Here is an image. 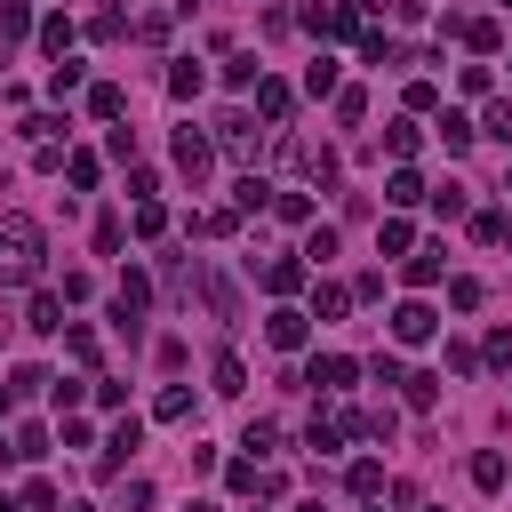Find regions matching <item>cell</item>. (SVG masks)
I'll return each instance as SVG.
<instances>
[{"label": "cell", "mask_w": 512, "mask_h": 512, "mask_svg": "<svg viewBox=\"0 0 512 512\" xmlns=\"http://www.w3.org/2000/svg\"><path fill=\"white\" fill-rule=\"evenodd\" d=\"M152 416H160V424H184V416H192V392H184V384H168V392L152 400Z\"/></svg>", "instance_id": "30"}, {"label": "cell", "mask_w": 512, "mask_h": 512, "mask_svg": "<svg viewBox=\"0 0 512 512\" xmlns=\"http://www.w3.org/2000/svg\"><path fill=\"white\" fill-rule=\"evenodd\" d=\"M128 224H136V240H160V232H168V208H160V200H136Z\"/></svg>", "instance_id": "29"}, {"label": "cell", "mask_w": 512, "mask_h": 512, "mask_svg": "<svg viewBox=\"0 0 512 512\" xmlns=\"http://www.w3.org/2000/svg\"><path fill=\"white\" fill-rule=\"evenodd\" d=\"M176 168L184 176H208V136L200 128H176Z\"/></svg>", "instance_id": "13"}, {"label": "cell", "mask_w": 512, "mask_h": 512, "mask_svg": "<svg viewBox=\"0 0 512 512\" xmlns=\"http://www.w3.org/2000/svg\"><path fill=\"white\" fill-rule=\"evenodd\" d=\"M64 512H96V504H64Z\"/></svg>", "instance_id": "51"}, {"label": "cell", "mask_w": 512, "mask_h": 512, "mask_svg": "<svg viewBox=\"0 0 512 512\" xmlns=\"http://www.w3.org/2000/svg\"><path fill=\"white\" fill-rule=\"evenodd\" d=\"M24 328H32V336H64V296H56V288H40V296H32V312H24Z\"/></svg>", "instance_id": "9"}, {"label": "cell", "mask_w": 512, "mask_h": 512, "mask_svg": "<svg viewBox=\"0 0 512 512\" xmlns=\"http://www.w3.org/2000/svg\"><path fill=\"white\" fill-rule=\"evenodd\" d=\"M344 488H352V496H376V488H384V464H376V456H360V464L344 472Z\"/></svg>", "instance_id": "31"}, {"label": "cell", "mask_w": 512, "mask_h": 512, "mask_svg": "<svg viewBox=\"0 0 512 512\" xmlns=\"http://www.w3.org/2000/svg\"><path fill=\"white\" fill-rule=\"evenodd\" d=\"M256 112H264V120L280 128V120L296 112V88H288V80H256Z\"/></svg>", "instance_id": "10"}, {"label": "cell", "mask_w": 512, "mask_h": 512, "mask_svg": "<svg viewBox=\"0 0 512 512\" xmlns=\"http://www.w3.org/2000/svg\"><path fill=\"white\" fill-rule=\"evenodd\" d=\"M304 272H312L304 256H272V264H264V288H272V296H296V288H304Z\"/></svg>", "instance_id": "12"}, {"label": "cell", "mask_w": 512, "mask_h": 512, "mask_svg": "<svg viewBox=\"0 0 512 512\" xmlns=\"http://www.w3.org/2000/svg\"><path fill=\"white\" fill-rule=\"evenodd\" d=\"M272 440H280V432H272V424H264V416H256V424H248V432H240V448H256V456H272Z\"/></svg>", "instance_id": "47"}, {"label": "cell", "mask_w": 512, "mask_h": 512, "mask_svg": "<svg viewBox=\"0 0 512 512\" xmlns=\"http://www.w3.org/2000/svg\"><path fill=\"white\" fill-rule=\"evenodd\" d=\"M8 408H16V384H0V416H8Z\"/></svg>", "instance_id": "50"}, {"label": "cell", "mask_w": 512, "mask_h": 512, "mask_svg": "<svg viewBox=\"0 0 512 512\" xmlns=\"http://www.w3.org/2000/svg\"><path fill=\"white\" fill-rule=\"evenodd\" d=\"M416 512H432V504H416Z\"/></svg>", "instance_id": "54"}, {"label": "cell", "mask_w": 512, "mask_h": 512, "mask_svg": "<svg viewBox=\"0 0 512 512\" xmlns=\"http://www.w3.org/2000/svg\"><path fill=\"white\" fill-rule=\"evenodd\" d=\"M200 232H208V240H232V232H240V216H232V208H208V216H200Z\"/></svg>", "instance_id": "42"}, {"label": "cell", "mask_w": 512, "mask_h": 512, "mask_svg": "<svg viewBox=\"0 0 512 512\" xmlns=\"http://www.w3.org/2000/svg\"><path fill=\"white\" fill-rule=\"evenodd\" d=\"M440 144H448V152H472V120H464V112H440Z\"/></svg>", "instance_id": "35"}, {"label": "cell", "mask_w": 512, "mask_h": 512, "mask_svg": "<svg viewBox=\"0 0 512 512\" xmlns=\"http://www.w3.org/2000/svg\"><path fill=\"white\" fill-rule=\"evenodd\" d=\"M64 352H72L80 368H96V328H64Z\"/></svg>", "instance_id": "40"}, {"label": "cell", "mask_w": 512, "mask_h": 512, "mask_svg": "<svg viewBox=\"0 0 512 512\" xmlns=\"http://www.w3.org/2000/svg\"><path fill=\"white\" fill-rule=\"evenodd\" d=\"M224 488H240V496H248V488H256V456H240V464H224Z\"/></svg>", "instance_id": "48"}, {"label": "cell", "mask_w": 512, "mask_h": 512, "mask_svg": "<svg viewBox=\"0 0 512 512\" xmlns=\"http://www.w3.org/2000/svg\"><path fill=\"white\" fill-rule=\"evenodd\" d=\"M352 376H360V360H344V352H320V360L304 368V384H320V392H344Z\"/></svg>", "instance_id": "7"}, {"label": "cell", "mask_w": 512, "mask_h": 512, "mask_svg": "<svg viewBox=\"0 0 512 512\" xmlns=\"http://www.w3.org/2000/svg\"><path fill=\"white\" fill-rule=\"evenodd\" d=\"M432 328H440V312H432V304H416V296L392 312V336H400V344H432Z\"/></svg>", "instance_id": "6"}, {"label": "cell", "mask_w": 512, "mask_h": 512, "mask_svg": "<svg viewBox=\"0 0 512 512\" xmlns=\"http://www.w3.org/2000/svg\"><path fill=\"white\" fill-rule=\"evenodd\" d=\"M24 512H56V488L48 480H24Z\"/></svg>", "instance_id": "49"}, {"label": "cell", "mask_w": 512, "mask_h": 512, "mask_svg": "<svg viewBox=\"0 0 512 512\" xmlns=\"http://www.w3.org/2000/svg\"><path fill=\"white\" fill-rule=\"evenodd\" d=\"M88 112H96V120H120V112H128V96H120L112 80H96V88H88Z\"/></svg>", "instance_id": "27"}, {"label": "cell", "mask_w": 512, "mask_h": 512, "mask_svg": "<svg viewBox=\"0 0 512 512\" xmlns=\"http://www.w3.org/2000/svg\"><path fill=\"white\" fill-rule=\"evenodd\" d=\"M80 72H88L80 56H56V72H48V96H72V88H80Z\"/></svg>", "instance_id": "33"}, {"label": "cell", "mask_w": 512, "mask_h": 512, "mask_svg": "<svg viewBox=\"0 0 512 512\" xmlns=\"http://www.w3.org/2000/svg\"><path fill=\"white\" fill-rule=\"evenodd\" d=\"M0 512H16V504H8V496H0Z\"/></svg>", "instance_id": "53"}, {"label": "cell", "mask_w": 512, "mask_h": 512, "mask_svg": "<svg viewBox=\"0 0 512 512\" xmlns=\"http://www.w3.org/2000/svg\"><path fill=\"white\" fill-rule=\"evenodd\" d=\"M216 144H224L232 160H248V152H256V128H248V112H224V120H216Z\"/></svg>", "instance_id": "11"}, {"label": "cell", "mask_w": 512, "mask_h": 512, "mask_svg": "<svg viewBox=\"0 0 512 512\" xmlns=\"http://www.w3.org/2000/svg\"><path fill=\"white\" fill-rule=\"evenodd\" d=\"M344 312H352V288L344 280H320L312 288V320H344Z\"/></svg>", "instance_id": "16"}, {"label": "cell", "mask_w": 512, "mask_h": 512, "mask_svg": "<svg viewBox=\"0 0 512 512\" xmlns=\"http://www.w3.org/2000/svg\"><path fill=\"white\" fill-rule=\"evenodd\" d=\"M448 304H456V312H472V304H480V280H472V272H464V280H448Z\"/></svg>", "instance_id": "46"}, {"label": "cell", "mask_w": 512, "mask_h": 512, "mask_svg": "<svg viewBox=\"0 0 512 512\" xmlns=\"http://www.w3.org/2000/svg\"><path fill=\"white\" fill-rule=\"evenodd\" d=\"M72 48V16H40V56H64Z\"/></svg>", "instance_id": "26"}, {"label": "cell", "mask_w": 512, "mask_h": 512, "mask_svg": "<svg viewBox=\"0 0 512 512\" xmlns=\"http://www.w3.org/2000/svg\"><path fill=\"white\" fill-rule=\"evenodd\" d=\"M48 400H56V416H72V408L88 400V384H56V376H48Z\"/></svg>", "instance_id": "45"}, {"label": "cell", "mask_w": 512, "mask_h": 512, "mask_svg": "<svg viewBox=\"0 0 512 512\" xmlns=\"http://www.w3.org/2000/svg\"><path fill=\"white\" fill-rule=\"evenodd\" d=\"M304 96H336V64H328V56L304 64Z\"/></svg>", "instance_id": "34"}, {"label": "cell", "mask_w": 512, "mask_h": 512, "mask_svg": "<svg viewBox=\"0 0 512 512\" xmlns=\"http://www.w3.org/2000/svg\"><path fill=\"white\" fill-rule=\"evenodd\" d=\"M304 336H312V312H296V304H272L264 312V344L272 352H304Z\"/></svg>", "instance_id": "4"}, {"label": "cell", "mask_w": 512, "mask_h": 512, "mask_svg": "<svg viewBox=\"0 0 512 512\" xmlns=\"http://www.w3.org/2000/svg\"><path fill=\"white\" fill-rule=\"evenodd\" d=\"M256 208H272V184L264 176H240L232 184V216H256Z\"/></svg>", "instance_id": "18"}, {"label": "cell", "mask_w": 512, "mask_h": 512, "mask_svg": "<svg viewBox=\"0 0 512 512\" xmlns=\"http://www.w3.org/2000/svg\"><path fill=\"white\" fill-rule=\"evenodd\" d=\"M472 136H496V144H504V152H512V104H488V112H480V128H472Z\"/></svg>", "instance_id": "32"}, {"label": "cell", "mask_w": 512, "mask_h": 512, "mask_svg": "<svg viewBox=\"0 0 512 512\" xmlns=\"http://www.w3.org/2000/svg\"><path fill=\"white\" fill-rule=\"evenodd\" d=\"M456 40H464L472 56H496V40H504V32H496V16H472V24H456Z\"/></svg>", "instance_id": "17"}, {"label": "cell", "mask_w": 512, "mask_h": 512, "mask_svg": "<svg viewBox=\"0 0 512 512\" xmlns=\"http://www.w3.org/2000/svg\"><path fill=\"white\" fill-rule=\"evenodd\" d=\"M40 248H48V240H40V224L8 208V216H0V288H24V280H40Z\"/></svg>", "instance_id": "1"}, {"label": "cell", "mask_w": 512, "mask_h": 512, "mask_svg": "<svg viewBox=\"0 0 512 512\" xmlns=\"http://www.w3.org/2000/svg\"><path fill=\"white\" fill-rule=\"evenodd\" d=\"M296 24H304V32H320V40H360V8H352V0H336V8H320V0H312Z\"/></svg>", "instance_id": "3"}, {"label": "cell", "mask_w": 512, "mask_h": 512, "mask_svg": "<svg viewBox=\"0 0 512 512\" xmlns=\"http://www.w3.org/2000/svg\"><path fill=\"white\" fill-rule=\"evenodd\" d=\"M208 376H216V392H224V400H232V392H248V368H240V352H216V368H208Z\"/></svg>", "instance_id": "23"}, {"label": "cell", "mask_w": 512, "mask_h": 512, "mask_svg": "<svg viewBox=\"0 0 512 512\" xmlns=\"http://www.w3.org/2000/svg\"><path fill=\"white\" fill-rule=\"evenodd\" d=\"M504 472H512V464H504V448H480V456H472V488H488V496H496V488H504Z\"/></svg>", "instance_id": "21"}, {"label": "cell", "mask_w": 512, "mask_h": 512, "mask_svg": "<svg viewBox=\"0 0 512 512\" xmlns=\"http://www.w3.org/2000/svg\"><path fill=\"white\" fill-rule=\"evenodd\" d=\"M304 256L328 264V256H336V224H304Z\"/></svg>", "instance_id": "38"}, {"label": "cell", "mask_w": 512, "mask_h": 512, "mask_svg": "<svg viewBox=\"0 0 512 512\" xmlns=\"http://www.w3.org/2000/svg\"><path fill=\"white\" fill-rule=\"evenodd\" d=\"M64 184L88 192V184H96V152H64Z\"/></svg>", "instance_id": "36"}, {"label": "cell", "mask_w": 512, "mask_h": 512, "mask_svg": "<svg viewBox=\"0 0 512 512\" xmlns=\"http://www.w3.org/2000/svg\"><path fill=\"white\" fill-rule=\"evenodd\" d=\"M304 512H320V504H304Z\"/></svg>", "instance_id": "55"}, {"label": "cell", "mask_w": 512, "mask_h": 512, "mask_svg": "<svg viewBox=\"0 0 512 512\" xmlns=\"http://www.w3.org/2000/svg\"><path fill=\"white\" fill-rule=\"evenodd\" d=\"M304 448H320V456H336V448H344V432H336V416H312V432H304Z\"/></svg>", "instance_id": "39"}, {"label": "cell", "mask_w": 512, "mask_h": 512, "mask_svg": "<svg viewBox=\"0 0 512 512\" xmlns=\"http://www.w3.org/2000/svg\"><path fill=\"white\" fill-rule=\"evenodd\" d=\"M504 192H512V168H504Z\"/></svg>", "instance_id": "52"}, {"label": "cell", "mask_w": 512, "mask_h": 512, "mask_svg": "<svg viewBox=\"0 0 512 512\" xmlns=\"http://www.w3.org/2000/svg\"><path fill=\"white\" fill-rule=\"evenodd\" d=\"M504 8H512V0H504Z\"/></svg>", "instance_id": "57"}, {"label": "cell", "mask_w": 512, "mask_h": 512, "mask_svg": "<svg viewBox=\"0 0 512 512\" xmlns=\"http://www.w3.org/2000/svg\"><path fill=\"white\" fill-rule=\"evenodd\" d=\"M200 88H208V72H200L192 56H176V64H168V96H200Z\"/></svg>", "instance_id": "22"}, {"label": "cell", "mask_w": 512, "mask_h": 512, "mask_svg": "<svg viewBox=\"0 0 512 512\" xmlns=\"http://www.w3.org/2000/svg\"><path fill=\"white\" fill-rule=\"evenodd\" d=\"M224 80H232V88H256V80H264V64H256V56H232V64H224Z\"/></svg>", "instance_id": "41"}, {"label": "cell", "mask_w": 512, "mask_h": 512, "mask_svg": "<svg viewBox=\"0 0 512 512\" xmlns=\"http://www.w3.org/2000/svg\"><path fill=\"white\" fill-rule=\"evenodd\" d=\"M384 200H392V208H416V200H424V176H416V168H392V176H384Z\"/></svg>", "instance_id": "19"}, {"label": "cell", "mask_w": 512, "mask_h": 512, "mask_svg": "<svg viewBox=\"0 0 512 512\" xmlns=\"http://www.w3.org/2000/svg\"><path fill=\"white\" fill-rule=\"evenodd\" d=\"M144 304H152V280L128 264V272H120V288H112V328H120V336H136V328H144Z\"/></svg>", "instance_id": "2"}, {"label": "cell", "mask_w": 512, "mask_h": 512, "mask_svg": "<svg viewBox=\"0 0 512 512\" xmlns=\"http://www.w3.org/2000/svg\"><path fill=\"white\" fill-rule=\"evenodd\" d=\"M416 144H424V128H416V120H392V128H384V152H392V160H408Z\"/></svg>", "instance_id": "28"}, {"label": "cell", "mask_w": 512, "mask_h": 512, "mask_svg": "<svg viewBox=\"0 0 512 512\" xmlns=\"http://www.w3.org/2000/svg\"><path fill=\"white\" fill-rule=\"evenodd\" d=\"M272 216H280V224H312V200H304V192H272Z\"/></svg>", "instance_id": "37"}, {"label": "cell", "mask_w": 512, "mask_h": 512, "mask_svg": "<svg viewBox=\"0 0 512 512\" xmlns=\"http://www.w3.org/2000/svg\"><path fill=\"white\" fill-rule=\"evenodd\" d=\"M280 160H288L296 176H312V184H328V176H336V152H328V144H304V136H288V152H280Z\"/></svg>", "instance_id": "5"}, {"label": "cell", "mask_w": 512, "mask_h": 512, "mask_svg": "<svg viewBox=\"0 0 512 512\" xmlns=\"http://www.w3.org/2000/svg\"><path fill=\"white\" fill-rule=\"evenodd\" d=\"M120 240H128V224H120V216H96V256H112Z\"/></svg>", "instance_id": "43"}, {"label": "cell", "mask_w": 512, "mask_h": 512, "mask_svg": "<svg viewBox=\"0 0 512 512\" xmlns=\"http://www.w3.org/2000/svg\"><path fill=\"white\" fill-rule=\"evenodd\" d=\"M400 400H408V408H432V400H440V376L408 368V376H400Z\"/></svg>", "instance_id": "24"}, {"label": "cell", "mask_w": 512, "mask_h": 512, "mask_svg": "<svg viewBox=\"0 0 512 512\" xmlns=\"http://www.w3.org/2000/svg\"><path fill=\"white\" fill-rule=\"evenodd\" d=\"M8 456H16V464L48 456V424H16V432H8Z\"/></svg>", "instance_id": "20"}, {"label": "cell", "mask_w": 512, "mask_h": 512, "mask_svg": "<svg viewBox=\"0 0 512 512\" xmlns=\"http://www.w3.org/2000/svg\"><path fill=\"white\" fill-rule=\"evenodd\" d=\"M376 256H416V232H408V216H384V224H376Z\"/></svg>", "instance_id": "14"}, {"label": "cell", "mask_w": 512, "mask_h": 512, "mask_svg": "<svg viewBox=\"0 0 512 512\" xmlns=\"http://www.w3.org/2000/svg\"><path fill=\"white\" fill-rule=\"evenodd\" d=\"M136 448H144V424H136V416H120V424H112V440H104V464H96V472H120Z\"/></svg>", "instance_id": "8"}, {"label": "cell", "mask_w": 512, "mask_h": 512, "mask_svg": "<svg viewBox=\"0 0 512 512\" xmlns=\"http://www.w3.org/2000/svg\"><path fill=\"white\" fill-rule=\"evenodd\" d=\"M32 32V0H0V48Z\"/></svg>", "instance_id": "25"}, {"label": "cell", "mask_w": 512, "mask_h": 512, "mask_svg": "<svg viewBox=\"0 0 512 512\" xmlns=\"http://www.w3.org/2000/svg\"><path fill=\"white\" fill-rule=\"evenodd\" d=\"M504 224H512V216H496V208H480V216H472V240H488V248H496V240H504Z\"/></svg>", "instance_id": "44"}, {"label": "cell", "mask_w": 512, "mask_h": 512, "mask_svg": "<svg viewBox=\"0 0 512 512\" xmlns=\"http://www.w3.org/2000/svg\"><path fill=\"white\" fill-rule=\"evenodd\" d=\"M400 272H408V288H432V280L448 272V248H416V256H408Z\"/></svg>", "instance_id": "15"}, {"label": "cell", "mask_w": 512, "mask_h": 512, "mask_svg": "<svg viewBox=\"0 0 512 512\" xmlns=\"http://www.w3.org/2000/svg\"><path fill=\"white\" fill-rule=\"evenodd\" d=\"M184 8H192V0H184Z\"/></svg>", "instance_id": "56"}]
</instances>
